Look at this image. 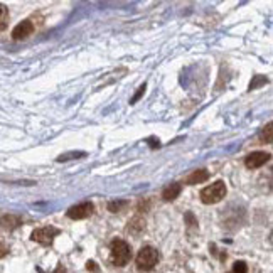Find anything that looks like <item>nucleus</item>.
Returning a JSON list of instances; mask_svg holds the SVG:
<instances>
[{
	"mask_svg": "<svg viewBox=\"0 0 273 273\" xmlns=\"http://www.w3.org/2000/svg\"><path fill=\"white\" fill-rule=\"evenodd\" d=\"M145 91V85L144 86H140V88H139V93H137V95L133 96V100H132V103H135L137 100H139V98L142 96V93H144Z\"/></svg>",
	"mask_w": 273,
	"mask_h": 273,
	"instance_id": "14",
	"label": "nucleus"
},
{
	"mask_svg": "<svg viewBox=\"0 0 273 273\" xmlns=\"http://www.w3.org/2000/svg\"><path fill=\"white\" fill-rule=\"evenodd\" d=\"M110 251H112L113 265H117V266H125L130 261V256H132L130 244L127 241H123V239H113Z\"/></svg>",
	"mask_w": 273,
	"mask_h": 273,
	"instance_id": "2",
	"label": "nucleus"
},
{
	"mask_svg": "<svg viewBox=\"0 0 273 273\" xmlns=\"http://www.w3.org/2000/svg\"><path fill=\"white\" fill-rule=\"evenodd\" d=\"M54 273H66V270H64V268H63V266H58V270H56V271H54Z\"/></svg>",
	"mask_w": 273,
	"mask_h": 273,
	"instance_id": "15",
	"label": "nucleus"
},
{
	"mask_svg": "<svg viewBox=\"0 0 273 273\" xmlns=\"http://www.w3.org/2000/svg\"><path fill=\"white\" fill-rule=\"evenodd\" d=\"M59 231L56 228L52 226H42V228H37L32 231L31 238L34 239V241L41 243V244H51L52 243V238L58 236Z\"/></svg>",
	"mask_w": 273,
	"mask_h": 273,
	"instance_id": "4",
	"label": "nucleus"
},
{
	"mask_svg": "<svg viewBox=\"0 0 273 273\" xmlns=\"http://www.w3.org/2000/svg\"><path fill=\"white\" fill-rule=\"evenodd\" d=\"M209 179V172L206 171V169H199V171H194V172H190L187 177H185V184H189V185H194V184H201V182H204Z\"/></svg>",
	"mask_w": 273,
	"mask_h": 273,
	"instance_id": "8",
	"label": "nucleus"
},
{
	"mask_svg": "<svg viewBox=\"0 0 273 273\" xmlns=\"http://www.w3.org/2000/svg\"><path fill=\"white\" fill-rule=\"evenodd\" d=\"M93 209H95V207H93L91 203H81V204L69 207L66 214L69 220H85V217L93 214Z\"/></svg>",
	"mask_w": 273,
	"mask_h": 273,
	"instance_id": "5",
	"label": "nucleus"
},
{
	"mask_svg": "<svg viewBox=\"0 0 273 273\" xmlns=\"http://www.w3.org/2000/svg\"><path fill=\"white\" fill-rule=\"evenodd\" d=\"M181 190H182V185L181 184H179V182H172V184H169L167 187L162 190V198L166 199V201H174L179 194H181Z\"/></svg>",
	"mask_w": 273,
	"mask_h": 273,
	"instance_id": "9",
	"label": "nucleus"
},
{
	"mask_svg": "<svg viewBox=\"0 0 273 273\" xmlns=\"http://www.w3.org/2000/svg\"><path fill=\"white\" fill-rule=\"evenodd\" d=\"M226 196V184L223 181H216L201 190V201L204 204H216Z\"/></svg>",
	"mask_w": 273,
	"mask_h": 273,
	"instance_id": "3",
	"label": "nucleus"
},
{
	"mask_svg": "<svg viewBox=\"0 0 273 273\" xmlns=\"http://www.w3.org/2000/svg\"><path fill=\"white\" fill-rule=\"evenodd\" d=\"M137 268L140 271H150L154 270V266L159 263V251H157L154 247H144L139 255H137Z\"/></svg>",
	"mask_w": 273,
	"mask_h": 273,
	"instance_id": "1",
	"label": "nucleus"
},
{
	"mask_svg": "<svg viewBox=\"0 0 273 273\" xmlns=\"http://www.w3.org/2000/svg\"><path fill=\"white\" fill-rule=\"evenodd\" d=\"M125 206H127V201H118V203H110V204H108V209H110L112 212H118Z\"/></svg>",
	"mask_w": 273,
	"mask_h": 273,
	"instance_id": "11",
	"label": "nucleus"
},
{
	"mask_svg": "<svg viewBox=\"0 0 273 273\" xmlns=\"http://www.w3.org/2000/svg\"><path fill=\"white\" fill-rule=\"evenodd\" d=\"M234 273H247V265L243 261H236L234 263Z\"/></svg>",
	"mask_w": 273,
	"mask_h": 273,
	"instance_id": "12",
	"label": "nucleus"
},
{
	"mask_svg": "<svg viewBox=\"0 0 273 273\" xmlns=\"http://www.w3.org/2000/svg\"><path fill=\"white\" fill-rule=\"evenodd\" d=\"M270 241L273 243V231H271V234H270Z\"/></svg>",
	"mask_w": 273,
	"mask_h": 273,
	"instance_id": "16",
	"label": "nucleus"
},
{
	"mask_svg": "<svg viewBox=\"0 0 273 273\" xmlns=\"http://www.w3.org/2000/svg\"><path fill=\"white\" fill-rule=\"evenodd\" d=\"M5 25H7V9L2 5V24H0V29H5Z\"/></svg>",
	"mask_w": 273,
	"mask_h": 273,
	"instance_id": "13",
	"label": "nucleus"
},
{
	"mask_svg": "<svg viewBox=\"0 0 273 273\" xmlns=\"http://www.w3.org/2000/svg\"><path fill=\"white\" fill-rule=\"evenodd\" d=\"M32 32H34V24H32L31 20H24V22H20L19 25L14 27L12 37L14 39H25V37H29Z\"/></svg>",
	"mask_w": 273,
	"mask_h": 273,
	"instance_id": "7",
	"label": "nucleus"
},
{
	"mask_svg": "<svg viewBox=\"0 0 273 273\" xmlns=\"http://www.w3.org/2000/svg\"><path fill=\"white\" fill-rule=\"evenodd\" d=\"M260 140L265 142V144H273V122H270L268 125H265L263 130L260 133Z\"/></svg>",
	"mask_w": 273,
	"mask_h": 273,
	"instance_id": "10",
	"label": "nucleus"
},
{
	"mask_svg": "<svg viewBox=\"0 0 273 273\" xmlns=\"http://www.w3.org/2000/svg\"><path fill=\"white\" fill-rule=\"evenodd\" d=\"M268 160H270V154H266V152H253V154H250L247 157L244 166L248 169H258L261 166H265Z\"/></svg>",
	"mask_w": 273,
	"mask_h": 273,
	"instance_id": "6",
	"label": "nucleus"
}]
</instances>
